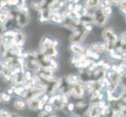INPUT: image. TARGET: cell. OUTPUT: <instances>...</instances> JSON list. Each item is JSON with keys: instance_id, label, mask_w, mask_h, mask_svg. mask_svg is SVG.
Here are the masks:
<instances>
[{"instance_id": "cell-1", "label": "cell", "mask_w": 126, "mask_h": 117, "mask_svg": "<svg viewBox=\"0 0 126 117\" xmlns=\"http://www.w3.org/2000/svg\"><path fill=\"white\" fill-rule=\"evenodd\" d=\"M45 91H46V89L43 88L42 86H41V85H38V87L34 86L33 88H30L29 90L25 91L23 96L25 100L28 102L30 100H32V99L38 98V97L42 95Z\"/></svg>"}, {"instance_id": "cell-2", "label": "cell", "mask_w": 126, "mask_h": 117, "mask_svg": "<svg viewBox=\"0 0 126 117\" xmlns=\"http://www.w3.org/2000/svg\"><path fill=\"white\" fill-rule=\"evenodd\" d=\"M103 38L107 41V50L113 49L117 41H118V36L114 33L113 30L111 28H107L103 31Z\"/></svg>"}, {"instance_id": "cell-3", "label": "cell", "mask_w": 126, "mask_h": 117, "mask_svg": "<svg viewBox=\"0 0 126 117\" xmlns=\"http://www.w3.org/2000/svg\"><path fill=\"white\" fill-rule=\"evenodd\" d=\"M93 17L94 20V23L98 24L99 26H105L107 24L108 16H107L103 13V10L101 8L95 10Z\"/></svg>"}, {"instance_id": "cell-4", "label": "cell", "mask_w": 126, "mask_h": 117, "mask_svg": "<svg viewBox=\"0 0 126 117\" xmlns=\"http://www.w3.org/2000/svg\"><path fill=\"white\" fill-rule=\"evenodd\" d=\"M86 34L87 31H85V30H79V31H75V33L70 36V41L75 44L82 42L86 37Z\"/></svg>"}, {"instance_id": "cell-5", "label": "cell", "mask_w": 126, "mask_h": 117, "mask_svg": "<svg viewBox=\"0 0 126 117\" xmlns=\"http://www.w3.org/2000/svg\"><path fill=\"white\" fill-rule=\"evenodd\" d=\"M84 86L80 82L71 85V92L75 98H81L82 95L84 94Z\"/></svg>"}, {"instance_id": "cell-6", "label": "cell", "mask_w": 126, "mask_h": 117, "mask_svg": "<svg viewBox=\"0 0 126 117\" xmlns=\"http://www.w3.org/2000/svg\"><path fill=\"white\" fill-rule=\"evenodd\" d=\"M29 20H30V16L29 13H22L19 12L18 15L16 16V23L18 24L20 27H24V26L27 25L29 23Z\"/></svg>"}, {"instance_id": "cell-7", "label": "cell", "mask_w": 126, "mask_h": 117, "mask_svg": "<svg viewBox=\"0 0 126 117\" xmlns=\"http://www.w3.org/2000/svg\"><path fill=\"white\" fill-rule=\"evenodd\" d=\"M99 108L97 104H94L89 108L88 110V116L89 117H99Z\"/></svg>"}, {"instance_id": "cell-8", "label": "cell", "mask_w": 126, "mask_h": 117, "mask_svg": "<svg viewBox=\"0 0 126 117\" xmlns=\"http://www.w3.org/2000/svg\"><path fill=\"white\" fill-rule=\"evenodd\" d=\"M90 49L93 52H105L107 51V46L103 43H94L91 45Z\"/></svg>"}, {"instance_id": "cell-9", "label": "cell", "mask_w": 126, "mask_h": 117, "mask_svg": "<svg viewBox=\"0 0 126 117\" xmlns=\"http://www.w3.org/2000/svg\"><path fill=\"white\" fill-rule=\"evenodd\" d=\"M71 50L74 53H75L77 55H82L85 53V49L84 47H82L78 44H73L71 45Z\"/></svg>"}, {"instance_id": "cell-10", "label": "cell", "mask_w": 126, "mask_h": 117, "mask_svg": "<svg viewBox=\"0 0 126 117\" xmlns=\"http://www.w3.org/2000/svg\"><path fill=\"white\" fill-rule=\"evenodd\" d=\"M10 18V10L9 11H6V10H1L0 12V24H4L7 22L9 20V19Z\"/></svg>"}, {"instance_id": "cell-11", "label": "cell", "mask_w": 126, "mask_h": 117, "mask_svg": "<svg viewBox=\"0 0 126 117\" xmlns=\"http://www.w3.org/2000/svg\"><path fill=\"white\" fill-rule=\"evenodd\" d=\"M24 80V73L22 72H20L14 77V80H12V82L14 84H22Z\"/></svg>"}, {"instance_id": "cell-12", "label": "cell", "mask_w": 126, "mask_h": 117, "mask_svg": "<svg viewBox=\"0 0 126 117\" xmlns=\"http://www.w3.org/2000/svg\"><path fill=\"white\" fill-rule=\"evenodd\" d=\"M100 1H96V0H89V1H85V8L86 9H93L96 8L99 6H100Z\"/></svg>"}, {"instance_id": "cell-13", "label": "cell", "mask_w": 126, "mask_h": 117, "mask_svg": "<svg viewBox=\"0 0 126 117\" xmlns=\"http://www.w3.org/2000/svg\"><path fill=\"white\" fill-rule=\"evenodd\" d=\"M38 102H39V99L38 98L32 99V100L28 101V105L29 107V109H32V110L38 109Z\"/></svg>"}, {"instance_id": "cell-14", "label": "cell", "mask_w": 126, "mask_h": 117, "mask_svg": "<svg viewBox=\"0 0 126 117\" xmlns=\"http://www.w3.org/2000/svg\"><path fill=\"white\" fill-rule=\"evenodd\" d=\"M85 87L89 92H93L95 90H96V84L93 80H88L85 84Z\"/></svg>"}, {"instance_id": "cell-15", "label": "cell", "mask_w": 126, "mask_h": 117, "mask_svg": "<svg viewBox=\"0 0 126 117\" xmlns=\"http://www.w3.org/2000/svg\"><path fill=\"white\" fill-rule=\"evenodd\" d=\"M14 105L16 109L24 110L26 108V102L24 100H21V99H17L14 102Z\"/></svg>"}, {"instance_id": "cell-16", "label": "cell", "mask_w": 126, "mask_h": 117, "mask_svg": "<svg viewBox=\"0 0 126 117\" xmlns=\"http://www.w3.org/2000/svg\"><path fill=\"white\" fill-rule=\"evenodd\" d=\"M67 80L69 84L73 85V84H75L79 83V76H78V75L71 74V75L68 76Z\"/></svg>"}, {"instance_id": "cell-17", "label": "cell", "mask_w": 126, "mask_h": 117, "mask_svg": "<svg viewBox=\"0 0 126 117\" xmlns=\"http://www.w3.org/2000/svg\"><path fill=\"white\" fill-rule=\"evenodd\" d=\"M44 53L46 54L49 57H53V56H56L57 55V51L53 47H49L47 49H46V51L44 52Z\"/></svg>"}, {"instance_id": "cell-18", "label": "cell", "mask_w": 126, "mask_h": 117, "mask_svg": "<svg viewBox=\"0 0 126 117\" xmlns=\"http://www.w3.org/2000/svg\"><path fill=\"white\" fill-rule=\"evenodd\" d=\"M31 7L33 9V10H40L42 7V1L39 2V1H32L31 2V4H30Z\"/></svg>"}, {"instance_id": "cell-19", "label": "cell", "mask_w": 126, "mask_h": 117, "mask_svg": "<svg viewBox=\"0 0 126 117\" xmlns=\"http://www.w3.org/2000/svg\"><path fill=\"white\" fill-rule=\"evenodd\" d=\"M25 89L24 87H17L16 88L15 91H14V93L16 94L17 95H23L25 92Z\"/></svg>"}, {"instance_id": "cell-20", "label": "cell", "mask_w": 126, "mask_h": 117, "mask_svg": "<svg viewBox=\"0 0 126 117\" xmlns=\"http://www.w3.org/2000/svg\"><path fill=\"white\" fill-rule=\"evenodd\" d=\"M49 66L50 68L53 69V70H56V69L58 68V63H57V62H56L55 59H50Z\"/></svg>"}, {"instance_id": "cell-21", "label": "cell", "mask_w": 126, "mask_h": 117, "mask_svg": "<svg viewBox=\"0 0 126 117\" xmlns=\"http://www.w3.org/2000/svg\"><path fill=\"white\" fill-rule=\"evenodd\" d=\"M103 12L107 16H109L112 13V9L110 6H105L103 9Z\"/></svg>"}, {"instance_id": "cell-22", "label": "cell", "mask_w": 126, "mask_h": 117, "mask_svg": "<svg viewBox=\"0 0 126 117\" xmlns=\"http://www.w3.org/2000/svg\"><path fill=\"white\" fill-rule=\"evenodd\" d=\"M11 113L6 109L0 110V117H10Z\"/></svg>"}, {"instance_id": "cell-23", "label": "cell", "mask_w": 126, "mask_h": 117, "mask_svg": "<svg viewBox=\"0 0 126 117\" xmlns=\"http://www.w3.org/2000/svg\"><path fill=\"white\" fill-rule=\"evenodd\" d=\"M6 32V26L2 24H0V38H1L2 36H4V34H5Z\"/></svg>"}, {"instance_id": "cell-24", "label": "cell", "mask_w": 126, "mask_h": 117, "mask_svg": "<svg viewBox=\"0 0 126 117\" xmlns=\"http://www.w3.org/2000/svg\"><path fill=\"white\" fill-rule=\"evenodd\" d=\"M44 110L47 113H52L53 112V107L50 104H47L44 106Z\"/></svg>"}, {"instance_id": "cell-25", "label": "cell", "mask_w": 126, "mask_h": 117, "mask_svg": "<svg viewBox=\"0 0 126 117\" xmlns=\"http://www.w3.org/2000/svg\"><path fill=\"white\" fill-rule=\"evenodd\" d=\"M0 98H1V99L4 102H9L10 100V95H9L6 93H2L0 95Z\"/></svg>"}, {"instance_id": "cell-26", "label": "cell", "mask_w": 126, "mask_h": 117, "mask_svg": "<svg viewBox=\"0 0 126 117\" xmlns=\"http://www.w3.org/2000/svg\"><path fill=\"white\" fill-rule=\"evenodd\" d=\"M46 105V102L44 101L43 99H39V102H38V109H42L44 106Z\"/></svg>"}, {"instance_id": "cell-27", "label": "cell", "mask_w": 126, "mask_h": 117, "mask_svg": "<svg viewBox=\"0 0 126 117\" xmlns=\"http://www.w3.org/2000/svg\"><path fill=\"white\" fill-rule=\"evenodd\" d=\"M38 117H56V116L52 113H47L46 112H42L39 114V116Z\"/></svg>"}, {"instance_id": "cell-28", "label": "cell", "mask_w": 126, "mask_h": 117, "mask_svg": "<svg viewBox=\"0 0 126 117\" xmlns=\"http://www.w3.org/2000/svg\"><path fill=\"white\" fill-rule=\"evenodd\" d=\"M89 57H91V58H93L94 59H99V55L98 53H95L94 52H93L90 54V55L89 56Z\"/></svg>"}, {"instance_id": "cell-29", "label": "cell", "mask_w": 126, "mask_h": 117, "mask_svg": "<svg viewBox=\"0 0 126 117\" xmlns=\"http://www.w3.org/2000/svg\"><path fill=\"white\" fill-rule=\"evenodd\" d=\"M7 5V1H0V10H2L5 6Z\"/></svg>"}, {"instance_id": "cell-30", "label": "cell", "mask_w": 126, "mask_h": 117, "mask_svg": "<svg viewBox=\"0 0 126 117\" xmlns=\"http://www.w3.org/2000/svg\"><path fill=\"white\" fill-rule=\"evenodd\" d=\"M75 104H74V103H70V104H68V105H67V109L70 112L74 111V109H75Z\"/></svg>"}, {"instance_id": "cell-31", "label": "cell", "mask_w": 126, "mask_h": 117, "mask_svg": "<svg viewBox=\"0 0 126 117\" xmlns=\"http://www.w3.org/2000/svg\"><path fill=\"white\" fill-rule=\"evenodd\" d=\"M19 1H7V4L10 6H16V5H18Z\"/></svg>"}, {"instance_id": "cell-32", "label": "cell", "mask_w": 126, "mask_h": 117, "mask_svg": "<svg viewBox=\"0 0 126 117\" xmlns=\"http://www.w3.org/2000/svg\"><path fill=\"white\" fill-rule=\"evenodd\" d=\"M113 58H114V59H122V56H121V55H118V54H114L113 55H111Z\"/></svg>"}, {"instance_id": "cell-33", "label": "cell", "mask_w": 126, "mask_h": 117, "mask_svg": "<svg viewBox=\"0 0 126 117\" xmlns=\"http://www.w3.org/2000/svg\"><path fill=\"white\" fill-rule=\"evenodd\" d=\"M85 31H92V26H90L89 24L85 25Z\"/></svg>"}, {"instance_id": "cell-34", "label": "cell", "mask_w": 126, "mask_h": 117, "mask_svg": "<svg viewBox=\"0 0 126 117\" xmlns=\"http://www.w3.org/2000/svg\"><path fill=\"white\" fill-rule=\"evenodd\" d=\"M42 99L44 101H46V102H47V101H49V97L48 96L47 94H45L44 96H43V98H42Z\"/></svg>"}, {"instance_id": "cell-35", "label": "cell", "mask_w": 126, "mask_h": 117, "mask_svg": "<svg viewBox=\"0 0 126 117\" xmlns=\"http://www.w3.org/2000/svg\"><path fill=\"white\" fill-rule=\"evenodd\" d=\"M97 98L99 99V101H102V100H103V94L100 93V94H99L98 95V97H97Z\"/></svg>"}, {"instance_id": "cell-36", "label": "cell", "mask_w": 126, "mask_h": 117, "mask_svg": "<svg viewBox=\"0 0 126 117\" xmlns=\"http://www.w3.org/2000/svg\"><path fill=\"white\" fill-rule=\"evenodd\" d=\"M103 68H105V69H107V70H108V69H110V66L109 64H106V63H104L103 65Z\"/></svg>"}, {"instance_id": "cell-37", "label": "cell", "mask_w": 126, "mask_h": 117, "mask_svg": "<svg viewBox=\"0 0 126 117\" xmlns=\"http://www.w3.org/2000/svg\"><path fill=\"white\" fill-rule=\"evenodd\" d=\"M13 93H14V91H13L11 88H10V89H9V90L7 91V94H8L9 95L11 94H13Z\"/></svg>"}, {"instance_id": "cell-38", "label": "cell", "mask_w": 126, "mask_h": 117, "mask_svg": "<svg viewBox=\"0 0 126 117\" xmlns=\"http://www.w3.org/2000/svg\"><path fill=\"white\" fill-rule=\"evenodd\" d=\"M2 101V99H1V98H0V102H1Z\"/></svg>"}, {"instance_id": "cell-39", "label": "cell", "mask_w": 126, "mask_h": 117, "mask_svg": "<svg viewBox=\"0 0 126 117\" xmlns=\"http://www.w3.org/2000/svg\"><path fill=\"white\" fill-rule=\"evenodd\" d=\"M0 54H1V52H0Z\"/></svg>"}]
</instances>
